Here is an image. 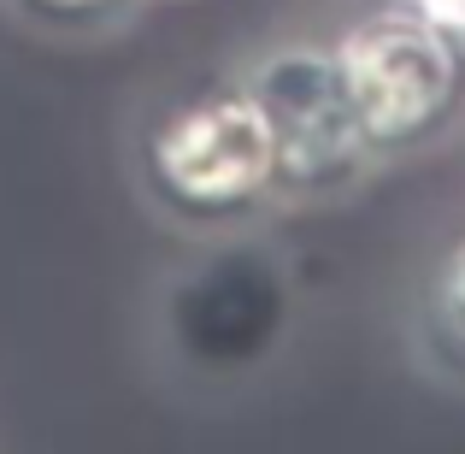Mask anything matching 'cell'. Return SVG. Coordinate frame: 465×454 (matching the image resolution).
Here are the masks:
<instances>
[{
  "instance_id": "1",
  "label": "cell",
  "mask_w": 465,
  "mask_h": 454,
  "mask_svg": "<svg viewBox=\"0 0 465 454\" xmlns=\"http://www.w3.org/2000/svg\"><path fill=\"white\" fill-rule=\"evenodd\" d=\"M142 183L183 225H236L277 195V136L260 95L206 89L159 113L142 136Z\"/></svg>"
},
{
  "instance_id": "2",
  "label": "cell",
  "mask_w": 465,
  "mask_h": 454,
  "mask_svg": "<svg viewBox=\"0 0 465 454\" xmlns=\"http://www.w3.org/2000/svg\"><path fill=\"white\" fill-rule=\"evenodd\" d=\"M336 77L371 154L419 148L460 106V59L424 18H365L341 35Z\"/></svg>"
},
{
  "instance_id": "3",
  "label": "cell",
  "mask_w": 465,
  "mask_h": 454,
  "mask_svg": "<svg viewBox=\"0 0 465 454\" xmlns=\"http://www.w3.org/2000/svg\"><path fill=\"white\" fill-rule=\"evenodd\" d=\"M248 89L260 95L277 136V189H336L371 159L348 95H341L336 59L295 47V54L265 59Z\"/></svg>"
},
{
  "instance_id": "4",
  "label": "cell",
  "mask_w": 465,
  "mask_h": 454,
  "mask_svg": "<svg viewBox=\"0 0 465 454\" xmlns=\"http://www.w3.org/2000/svg\"><path fill=\"white\" fill-rule=\"evenodd\" d=\"M424 342L448 372L465 378V242L448 248V260L424 289Z\"/></svg>"
},
{
  "instance_id": "5",
  "label": "cell",
  "mask_w": 465,
  "mask_h": 454,
  "mask_svg": "<svg viewBox=\"0 0 465 454\" xmlns=\"http://www.w3.org/2000/svg\"><path fill=\"white\" fill-rule=\"evenodd\" d=\"M24 18L54 24V30H89V24H106L113 12H124V0H12Z\"/></svg>"
}]
</instances>
